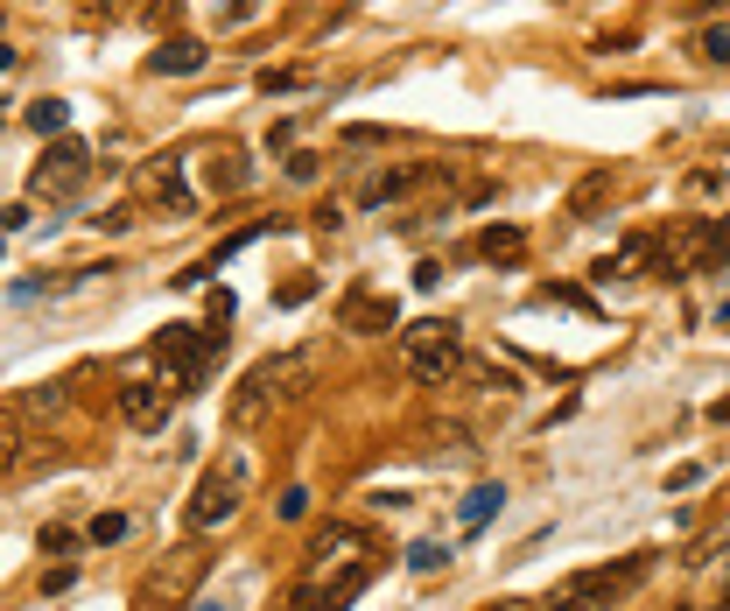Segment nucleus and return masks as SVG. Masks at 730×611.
Instances as JSON below:
<instances>
[{
  "label": "nucleus",
  "mask_w": 730,
  "mask_h": 611,
  "mask_svg": "<svg viewBox=\"0 0 730 611\" xmlns=\"http://www.w3.org/2000/svg\"><path fill=\"white\" fill-rule=\"evenodd\" d=\"M204 183H212V198H240V190H253V169L240 148H218L212 162H204Z\"/></svg>",
  "instance_id": "obj_13"
},
{
  "label": "nucleus",
  "mask_w": 730,
  "mask_h": 611,
  "mask_svg": "<svg viewBox=\"0 0 730 611\" xmlns=\"http://www.w3.org/2000/svg\"><path fill=\"white\" fill-rule=\"evenodd\" d=\"M204 56L212 50H204L197 36H169L155 56H148V71H155V78H190V71H204Z\"/></svg>",
  "instance_id": "obj_12"
},
{
  "label": "nucleus",
  "mask_w": 730,
  "mask_h": 611,
  "mask_svg": "<svg viewBox=\"0 0 730 611\" xmlns=\"http://www.w3.org/2000/svg\"><path fill=\"white\" fill-rule=\"evenodd\" d=\"M717 323H730V303H723V309H717Z\"/></svg>",
  "instance_id": "obj_28"
},
{
  "label": "nucleus",
  "mask_w": 730,
  "mask_h": 611,
  "mask_svg": "<svg viewBox=\"0 0 730 611\" xmlns=\"http://www.w3.org/2000/svg\"><path fill=\"white\" fill-rule=\"evenodd\" d=\"M491 611H499V604H491Z\"/></svg>",
  "instance_id": "obj_31"
},
{
  "label": "nucleus",
  "mask_w": 730,
  "mask_h": 611,
  "mask_svg": "<svg viewBox=\"0 0 730 611\" xmlns=\"http://www.w3.org/2000/svg\"><path fill=\"white\" fill-rule=\"evenodd\" d=\"M309 295H317V281H289V289H281L274 303H281V309H295V303H309Z\"/></svg>",
  "instance_id": "obj_24"
},
{
  "label": "nucleus",
  "mask_w": 730,
  "mask_h": 611,
  "mask_svg": "<svg viewBox=\"0 0 730 611\" xmlns=\"http://www.w3.org/2000/svg\"><path fill=\"white\" fill-rule=\"evenodd\" d=\"M408 562H414V570H443V562H450V548H443V542H414Z\"/></svg>",
  "instance_id": "obj_21"
},
{
  "label": "nucleus",
  "mask_w": 730,
  "mask_h": 611,
  "mask_svg": "<svg viewBox=\"0 0 730 611\" xmlns=\"http://www.w3.org/2000/svg\"><path fill=\"white\" fill-rule=\"evenodd\" d=\"M309 380H317V352H309V345H303V352H274V359H260V366H253L246 380H240V394H232V422H240V429L260 422L274 400H295Z\"/></svg>",
  "instance_id": "obj_1"
},
{
  "label": "nucleus",
  "mask_w": 730,
  "mask_h": 611,
  "mask_svg": "<svg viewBox=\"0 0 730 611\" xmlns=\"http://www.w3.org/2000/svg\"><path fill=\"white\" fill-rule=\"evenodd\" d=\"M695 50H703V64H730V22L703 28V36H695Z\"/></svg>",
  "instance_id": "obj_19"
},
{
  "label": "nucleus",
  "mask_w": 730,
  "mask_h": 611,
  "mask_svg": "<svg viewBox=\"0 0 730 611\" xmlns=\"http://www.w3.org/2000/svg\"><path fill=\"white\" fill-rule=\"evenodd\" d=\"M505 506V485H471L464 492V506H457V520H464V527H485L491 513H499Z\"/></svg>",
  "instance_id": "obj_17"
},
{
  "label": "nucleus",
  "mask_w": 730,
  "mask_h": 611,
  "mask_svg": "<svg viewBox=\"0 0 730 611\" xmlns=\"http://www.w3.org/2000/svg\"><path fill=\"white\" fill-rule=\"evenodd\" d=\"M422 183H428V162H400V169L366 176V183H359V204H394V198H408V190H422Z\"/></svg>",
  "instance_id": "obj_11"
},
{
  "label": "nucleus",
  "mask_w": 730,
  "mask_h": 611,
  "mask_svg": "<svg viewBox=\"0 0 730 611\" xmlns=\"http://www.w3.org/2000/svg\"><path fill=\"white\" fill-rule=\"evenodd\" d=\"M85 534H92L99 548H106V542H127V513H99V520H92V527H85Z\"/></svg>",
  "instance_id": "obj_20"
},
{
  "label": "nucleus",
  "mask_w": 730,
  "mask_h": 611,
  "mask_svg": "<svg viewBox=\"0 0 730 611\" xmlns=\"http://www.w3.org/2000/svg\"><path fill=\"white\" fill-rule=\"evenodd\" d=\"M204 309H212V331H218V323H232V295L226 289H212V303H204Z\"/></svg>",
  "instance_id": "obj_25"
},
{
  "label": "nucleus",
  "mask_w": 730,
  "mask_h": 611,
  "mask_svg": "<svg viewBox=\"0 0 730 611\" xmlns=\"http://www.w3.org/2000/svg\"><path fill=\"white\" fill-rule=\"evenodd\" d=\"M717 611H730V604H717Z\"/></svg>",
  "instance_id": "obj_30"
},
{
  "label": "nucleus",
  "mask_w": 730,
  "mask_h": 611,
  "mask_svg": "<svg viewBox=\"0 0 730 611\" xmlns=\"http://www.w3.org/2000/svg\"><path fill=\"white\" fill-rule=\"evenodd\" d=\"M611 198H618V176H611V169L584 176V183H576V198H569V218H576V226H584V218L598 212V204H611Z\"/></svg>",
  "instance_id": "obj_15"
},
{
  "label": "nucleus",
  "mask_w": 730,
  "mask_h": 611,
  "mask_svg": "<svg viewBox=\"0 0 730 611\" xmlns=\"http://www.w3.org/2000/svg\"><path fill=\"white\" fill-rule=\"evenodd\" d=\"M197 611H218V604H197Z\"/></svg>",
  "instance_id": "obj_29"
},
{
  "label": "nucleus",
  "mask_w": 730,
  "mask_h": 611,
  "mask_svg": "<svg viewBox=\"0 0 730 611\" xmlns=\"http://www.w3.org/2000/svg\"><path fill=\"white\" fill-rule=\"evenodd\" d=\"M646 570H653V556L639 548V556H625V562H604V570H576L569 584H562V598L576 611H611L618 598H632V590L646 584Z\"/></svg>",
  "instance_id": "obj_6"
},
{
  "label": "nucleus",
  "mask_w": 730,
  "mask_h": 611,
  "mask_svg": "<svg viewBox=\"0 0 730 611\" xmlns=\"http://www.w3.org/2000/svg\"><path fill=\"white\" fill-rule=\"evenodd\" d=\"M394 323H400V303L386 289H372V281H351V289L337 295V331L380 338V331H394Z\"/></svg>",
  "instance_id": "obj_8"
},
{
  "label": "nucleus",
  "mask_w": 730,
  "mask_h": 611,
  "mask_svg": "<svg viewBox=\"0 0 730 611\" xmlns=\"http://www.w3.org/2000/svg\"><path fill=\"white\" fill-rule=\"evenodd\" d=\"M317 169H323V155H289V176H295V183H317Z\"/></svg>",
  "instance_id": "obj_23"
},
{
  "label": "nucleus",
  "mask_w": 730,
  "mask_h": 611,
  "mask_svg": "<svg viewBox=\"0 0 730 611\" xmlns=\"http://www.w3.org/2000/svg\"><path fill=\"white\" fill-rule=\"evenodd\" d=\"M478 253H485V260H499V267H513L520 253H527V232H520V226H485Z\"/></svg>",
  "instance_id": "obj_16"
},
{
  "label": "nucleus",
  "mask_w": 730,
  "mask_h": 611,
  "mask_svg": "<svg viewBox=\"0 0 730 611\" xmlns=\"http://www.w3.org/2000/svg\"><path fill=\"white\" fill-rule=\"evenodd\" d=\"M113 400H120V422L127 429H162L176 408V386L169 380H148V372H127L120 386H113Z\"/></svg>",
  "instance_id": "obj_9"
},
{
  "label": "nucleus",
  "mask_w": 730,
  "mask_h": 611,
  "mask_svg": "<svg viewBox=\"0 0 730 611\" xmlns=\"http://www.w3.org/2000/svg\"><path fill=\"white\" fill-rule=\"evenodd\" d=\"M246 485H253V464H246L240 450H226V457H218V464L197 479V492H190V513H183V520H190L197 534L226 527V520L246 506Z\"/></svg>",
  "instance_id": "obj_4"
},
{
  "label": "nucleus",
  "mask_w": 730,
  "mask_h": 611,
  "mask_svg": "<svg viewBox=\"0 0 730 611\" xmlns=\"http://www.w3.org/2000/svg\"><path fill=\"white\" fill-rule=\"evenodd\" d=\"M730 267V218H681L675 232H661V275L689 281V275H717Z\"/></svg>",
  "instance_id": "obj_3"
},
{
  "label": "nucleus",
  "mask_w": 730,
  "mask_h": 611,
  "mask_svg": "<svg viewBox=\"0 0 730 611\" xmlns=\"http://www.w3.org/2000/svg\"><path fill=\"white\" fill-rule=\"evenodd\" d=\"M303 85V71H260V92H295Z\"/></svg>",
  "instance_id": "obj_22"
},
{
  "label": "nucleus",
  "mask_w": 730,
  "mask_h": 611,
  "mask_svg": "<svg viewBox=\"0 0 730 611\" xmlns=\"http://www.w3.org/2000/svg\"><path fill=\"white\" fill-rule=\"evenodd\" d=\"M85 183H92V148L64 133V141H50V148H42L36 176H28V198H42V204H71Z\"/></svg>",
  "instance_id": "obj_7"
},
{
  "label": "nucleus",
  "mask_w": 730,
  "mask_h": 611,
  "mask_svg": "<svg viewBox=\"0 0 730 611\" xmlns=\"http://www.w3.org/2000/svg\"><path fill=\"white\" fill-rule=\"evenodd\" d=\"M632 275H661V232H632L618 253L598 260V281H632Z\"/></svg>",
  "instance_id": "obj_10"
},
{
  "label": "nucleus",
  "mask_w": 730,
  "mask_h": 611,
  "mask_svg": "<svg viewBox=\"0 0 730 611\" xmlns=\"http://www.w3.org/2000/svg\"><path fill=\"white\" fill-rule=\"evenodd\" d=\"M400 359H408L414 380L443 386L450 372H464V331H457L450 317H422V323H408V331H400Z\"/></svg>",
  "instance_id": "obj_5"
},
{
  "label": "nucleus",
  "mask_w": 730,
  "mask_h": 611,
  "mask_svg": "<svg viewBox=\"0 0 730 611\" xmlns=\"http://www.w3.org/2000/svg\"><path fill=\"white\" fill-rule=\"evenodd\" d=\"M534 611H576V604H569V598H562V590H548V598H541V604H534Z\"/></svg>",
  "instance_id": "obj_26"
},
{
  "label": "nucleus",
  "mask_w": 730,
  "mask_h": 611,
  "mask_svg": "<svg viewBox=\"0 0 730 611\" xmlns=\"http://www.w3.org/2000/svg\"><path fill=\"white\" fill-rule=\"evenodd\" d=\"M709 422H730V400H717V408H709Z\"/></svg>",
  "instance_id": "obj_27"
},
{
  "label": "nucleus",
  "mask_w": 730,
  "mask_h": 611,
  "mask_svg": "<svg viewBox=\"0 0 730 611\" xmlns=\"http://www.w3.org/2000/svg\"><path fill=\"white\" fill-rule=\"evenodd\" d=\"M148 352H155L162 380H169L176 394H197V386L212 380L218 352H226V331H197V323H162Z\"/></svg>",
  "instance_id": "obj_2"
},
{
  "label": "nucleus",
  "mask_w": 730,
  "mask_h": 611,
  "mask_svg": "<svg viewBox=\"0 0 730 611\" xmlns=\"http://www.w3.org/2000/svg\"><path fill=\"white\" fill-rule=\"evenodd\" d=\"M141 190H148V198H155L169 218H190V190H183V176H176V162L148 169V176H141Z\"/></svg>",
  "instance_id": "obj_14"
},
{
  "label": "nucleus",
  "mask_w": 730,
  "mask_h": 611,
  "mask_svg": "<svg viewBox=\"0 0 730 611\" xmlns=\"http://www.w3.org/2000/svg\"><path fill=\"white\" fill-rule=\"evenodd\" d=\"M28 127H36V133H56V141H64L71 106H64V99H36V106H28Z\"/></svg>",
  "instance_id": "obj_18"
}]
</instances>
